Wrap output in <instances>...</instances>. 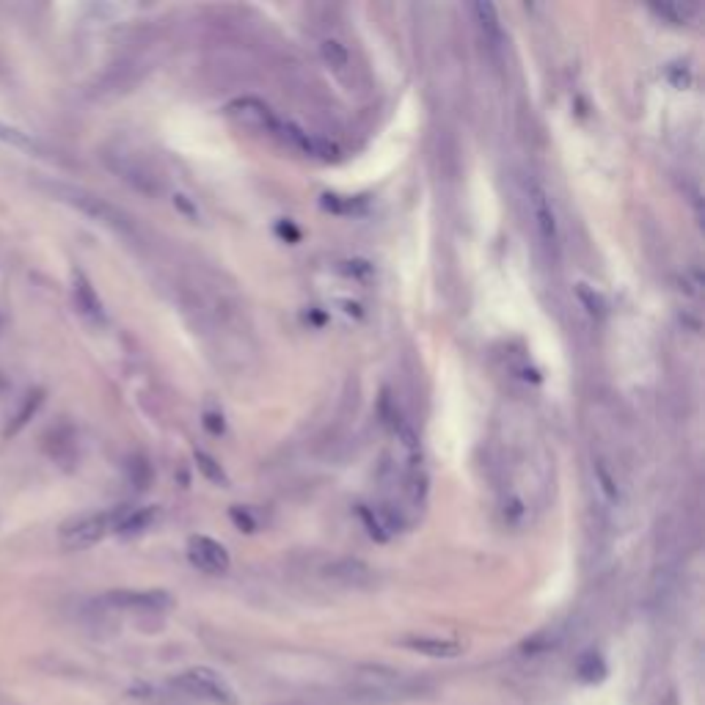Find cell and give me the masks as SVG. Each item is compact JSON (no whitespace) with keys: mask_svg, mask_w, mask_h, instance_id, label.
<instances>
[{"mask_svg":"<svg viewBox=\"0 0 705 705\" xmlns=\"http://www.w3.org/2000/svg\"><path fill=\"white\" fill-rule=\"evenodd\" d=\"M430 684L419 681V678L399 672L383 664H364L350 672L347 692L361 702H408L416 697L430 694Z\"/></svg>","mask_w":705,"mask_h":705,"instance_id":"cell-1","label":"cell"},{"mask_svg":"<svg viewBox=\"0 0 705 705\" xmlns=\"http://www.w3.org/2000/svg\"><path fill=\"white\" fill-rule=\"evenodd\" d=\"M133 507L121 505V507H113V510H103V513H91V515H81L69 521L64 529H61V543L64 548L69 551H81V548H89L94 543H99L105 535L111 532H119V526L124 521Z\"/></svg>","mask_w":705,"mask_h":705,"instance_id":"cell-2","label":"cell"},{"mask_svg":"<svg viewBox=\"0 0 705 705\" xmlns=\"http://www.w3.org/2000/svg\"><path fill=\"white\" fill-rule=\"evenodd\" d=\"M174 686L196 700H207L213 705H237V697L229 681L210 667H190L180 672L174 678Z\"/></svg>","mask_w":705,"mask_h":705,"instance_id":"cell-3","label":"cell"},{"mask_svg":"<svg viewBox=\"0 0 705 705\" xmlns=\"http://www.w3.org/2000/svg\"><path fill=\"white\" fill-rule=\"evenodd\" d=\"M105 603L113 609L158 615V612H166L174 607V598L163 590H116V593L105 595Z\"/></svg>","mask_w":705,"mask_h":705,"instance_id":"cell-4","label":"cell"},{"mask_svg":"<svg viewBox=\"0 0 705 705\" xmlns=\"http://www.w3.org/2000/svg\"><path fill=\"white\" fill-rule=\"evenodd\" d=\"M529 207H532V218H535V226H538V235H540L543 245L551 251V254H557V251H560V226H557V215H554V207H551L548 193H546L538 182L529 185Z\"/></svg>","mask_w":705,"mask_h":705,"instance_id":"cell-5","label":"cell"},{"mask_svg":"<svg viewBox=\"0 0 705 705\" xmlns=\"http://www.w3.org/2000/svg\"><path fill=\"white\" fill-rule=\"evenodd\" d=\"M188 560L193 568H198L201 573L210 576H221L229 570V551H226L218 540L207 538V535H193L188 540Z\"/></svg>","mask_w":705,"mask_h":705,"instance_id":"cell-6","label":"cell"},{"mask_svg":"<svg viewBox=\"0 0 705 705\" xmlns=\"http://www.w3.org/2000/svg\"><path fill=\"white\" fill-rule=\"evenodd\" d=\"M105 163L121 176L124 182H130L136 190H143V193H155L158 190L155 171L149 168L143 160H138L136 155H130V152H108Z\"/></svg>","mask_w":705,"mask_h":705,"instance_id":"cell-7","label":"cell"},{"mask_svg":"<svg viewBox=\"0 0 705 705\" xmlns=\"http://www.w3.org/2000/svg\"><path fill=\"white\" fill-rule=\"evenodd\" d=\"M64 201H69V205H74V207H81L83 213H89L91 218H97V221H103V223H108V226H116V229H124V215L121 213H116L111 205H105L103 198H97V196H91V193H86V190H74V188H53Z\"/></svg>","mask_w":705,"mask_h":705,"instance_id":"cell-8","label":"cell"},{"mask_svg":"<svg viewBox=\"0 0 705 705\" xmlns=\"http://www.w3.org/2000/svg\"><path fill=\"white\" fill-rule=\"evenodd\" d=\"M226 113H229L237 124H243V128H251V130H267L273 133L275 130V119L270 113V108L265 103H260V99L254 97H245V99H235V103L226 108Z\"/></svg>","mask_w":705,"mask_h":705,"instance_id":"cell-9","label":"cell"},{"mask_svg":"<svg viewBox=\"0 0 705 705\" xmlns=\"http://www.w3.org/2000/svg\"><path fill=\"white\" fill-rule=\"evenodd\" d=\"M408 650L422 653V656L430 659H455L463 653V645L455 639H441V637H406L402 639Z\"/></svg>","mask_w":705,"mask_h":705,"instance_id":"cell-10","label":"cell"},{"mask_svg":"<svg viewBox=\"0 0 705 705\" xmlns=\"http://www.w3.org/2000/svg\"><path fill=\"white\" fill-rule=\"evenodd\" d=\"M74 300H78V309L97 320V322H103L105 320V309H103V300H99V295L94 292L91 282L86 279L83 273H74Z\"/></svg>","mask_w":705,"mask_h":705,"instance_id":"cell-11","label":"cell"},{"mask_svg":"<svg viewBox=\"0 0 705 705\" xmlns=\"http://www.w3.org/2000/svg\"><path fill=\"white\" fill-rule=\"evenodd\" d=\"M474 14H476V22H480V31L485 36V42L491 47H501V25H499V17H496V6L493 4H474Z\"/></svg>","mask_w":705,"mask_h":705,"instance_id":"cell-12","label":"cell"},{"mask_svg":"<svg viewBox=\"0 0 705 705\" xmlns=\"http://www.w3.org/2000/svg\"><path fill=\"white\" fill-rule=\"evenodd\" d=\"M158 518V507H141V510H130L128 515H124L121 526H119V532L121 535H138L143 532V529L152 526V521Z\"/></svg>","mask_w":705,"mask_h":705,"instance_id":"cell-13","label":"cell"},{"mask_svg":"<svg viewBox=\"0 0 705 705\" xmlns=\"http://www.w3.org/2000/svg\"><path fill=\"white\" fill-rule=\"evenodd\" d=\"M42 399H44V394L42 391H31L28 397H25V402H22V408L14 414V422L6 427V436H14V433H19L25 424L31 422V416L39 411V406H42Z\"/></svg>","mask_w":705,"mask_h":705,"instance_id":"cell-14","label":"cell"},{"mask_svg":"<svg viewBox=\"0 0 705 705\" xmlns=\"http://www.w3.org/2000/svg\"><path fill=\"white\" fill-rule=\"evenodd\" d=\"M653 12L662 14V17H667V19L675 22V25H684V22H689V19L694 17V6L675 4V0H670V4H656V6H653Z\"/></svg>","mask_w":705,"mask_h":705,"instance_id":"cell-15","label":"cell"},{"mask_svg":"<svg viewBox=\"0 0 705 705\" xmlns=\"http://www.w3.org/2000/svg\"><path fill=\"white\" fill-rule=\"evenodd\" d=\"M322 58L329 61L331 66H337V69L347 64V53H345V47H342L339 42H331V39H329V42H322Z\"/></svg>","mask_w":705,"mask_h":705,"instance_id":"cell-16","label":"cell"},{"mask_svg":"<svg viewBox=\"0 0 705 705\" xmlns=\"http://www.w3.org/2000/svg\"><path fill=\"white\" fill-rule=\"evenodd\" d=\"M196 463H198V469L205 471L210 480H215V483H226V476H223V471L215 466V461L210 458V455H205V452H196Z\"/></svg>","mask_w":705,"mask_h":705,"instance_id":"cell-17","label":"cell"},{"mask_svg":"<svg viewBox=\"0 0 705 705\" xmlns=\"http://www.w3.org/2000/svg\"><path fill=\"white\" fill-rule=\"evenodd\" d=\"M578 298L585 300V306L590 309V314H598V317H600L603 312H607V304H603V298H600V295H593L585 284L578 287Z\"/></svg>","mask_w":705,"mask_h":705,"instance_id":"cell-18","label":"cell"},{"mask_svg":"<svg viewBox=\"0 0 705 705\" xmlns=\"http://www.w3.org/2000/svg\"><path fill=\"white\" fill-rule=\"evenodd\" d=\"M0 141H6V143H12V146H19V149H34V143L25 138L19 130H14V128H6V124H0Z\"/></svg>","mask_w":705,"mask_h":705,"instance_id":"cell-19","label":"cell"},{"mask_svg":"<svg viewBox=\"0 0 705 705\" xmlns=\"http://www.w3.org/2000/svg\"><path fill=\"white\" fill-rule=\"evenodd\" d=\"M578 672H582L585 681H595V678H600V675H603V664H600V659H598V656H587L582 664H578Z\"/></svg>","mask_w":705,"mask_h":705,"instance_id":"cell-20","label":"cell"},{"mask_svg":"<svg viewBox=\"0 0 705 705\" xmlns=\"http://www.w3.org/2000/svg\"><path fill=\"white\" fill-rule=\"evenodd\" d=\"M670 705H675V702H670Z\"/></svg>","mask_w":705,"mask_h":705,"instance_id":"cell-21","label":"cell"}]
</instances>
